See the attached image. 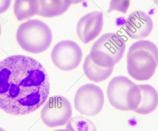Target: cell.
<instances>
[{"label":"cell","instance_id":"obj_1","mask_svg":"<svg viewBox=\"0 0 158 131\" xmlns=\"http://www.w3.org/2000/svg\"><path fill=\"white\" fill-rule=\"evenodd\" d=\"M49 77L32 57L18 55L0 61V108L15 116L32 113L46 102Z\"/></svg>","mask_w":158,"mask_h":131},{"label":"cell","instance_id":"obj_2","mask_svg":"<svg viewBox=\"0 0 158 131\" xmlns=\"http://www.w3.org/2000/svg\"><path fill=\"white\" fill-rule=\"evenodd\" d=\"M127 71L131 77L139 81L150 79L158 65V48L155 44L141 40L133 44L127 56Z\"/></svg>","mask_w":158,"mask_h":131},{"label":"cell","instance_id":"obj_3","mask_svg":"<svg viewBox=\"0 0 158 131\" xmlns=\"http://www.w3.org/2000/svg\"><path fill=\"white\" fill-rule=\"evenodd\" d=\"M16 36L20 47L32 53H40L47 50L53 40L50 27L37 19H30L20 24Z\"/></svg>","mask_w":158,"mask_h":131},{"label":"cell","instance_id":"obj_4","mask_svg":"<svg viewBox=\"0 0 158 131\" xmlns=\"http://www.w3.org/2000/svg\"><path fill=\"white\" fill-rule=\"evenodd\" d=\"M107 94L110 104L121 111H135L141 103L140 87L125 76L112 78L108 85Z\"/></svg>","mask_w":158,"mask_h":131},{"label":"cell","instance_id":"obj_5","mask_svg":"<svg viewBox=\"0 0 158 131\" xmlns=\"http://www.w3.org/2000/svg\"><path fill=\"white\" fill-rule=\"evenodd\" d=\"M125 49L126 43L122 36L109 32L103 34L94 43L89 54L98 66L114 67L123 57Z\"/></svg>","mask_w":158,"mask_h":131},{"label":"cell","instance_id":"obj_6","mask_svg":"<svg viewBox=\"0 0 158 131\" xmlns=\"http://www.w3.org/2000/svg\"><path fill=\"white\" fill-rule=\"evenodd\" d=\"M72 116L71 104L62 95L49 98L41 111L42 120L50 128L63 126L67 124Z\"/></svg>","mask_w":158,"mask_h":131},{"label":"cell","instance_id":"obj_7","mask_svg":"<svg viewBox=\"0 0 158 131\" xmlns=\"http://www.w3.org/2000/svg\"><path fill=\"white\" fill-rule=\"evenodd\" d=\"M105 103L101 88L94 84H86L79 88L74 98L76 109L82 115L94 116L102 110Z\"/></svg>","mask_w":158,"mask_h":131},{"label":"cell","instance_id":"obj_8","mask_svg":"<svg viewBox=\"0 0 158 131\" xmlns=\"http://www.w3.org/2000/svg\"><path fill=\"white\" fill-rule=\"evenodd\" d=\"M82 55L81 49L77 43L65 40L55 45L52 50L51 57L56 67L64 71H70L78 66Z\"/></svg>","mask_w":158,"mask_h":131},{"label":"cell","instance_id":"obj_9","mask_svg":"<svg viewBox=\"0 0 158 131\" xmlns=\"http://www.w3.org/2000/svg\"><path fill=\"white\" fill-rule=\"evenodd\" d=\"M104 24V15L101 11L88 13L82 17L77 25V33L81 40L88 44L100 34Z\"/></svg>","mask_w":158,"mask_h":131},{"label":"cell","instance_id":"obj_10","mask_svg":"<svg viewBox=\"0 0 158 131\" xmlns=\"http://www.w3.org/2000/svg\"><path fill=\"white\" fill-rule=\"evenodd\" d=\"M153 27V20L149 15L143 11H134L127 18L125 32L131 39L141 40L150 35Z\"/></svg>","mask_w":158,"mask_h":131},{"label":"cell","instance_id":"obj_11","mask_svg":"<svg viewBox=\"0 0 158 131\" xmlns=\"http://www.w3.org/2000/svg\"><path fill=\"white\" fill-rule=\"evenodd\" d=\"M37 15L46 18L58 16L65 13L72 4V0H37Z\"/></svg>","mask_w":158,"mask_h":131},{"label":"cell","instance_id":"obj_12","mask_svg":"<svg viewBox=\"0 0 158 131\" xmlns=\"http://www.w3.org/2000/svg\"><path fill=\"white\" fill-rule=\"evenodd\" d=\"M141 91V101L138 108L134 111L140 115H148L155 111L158 105V93L149 84L138 85Z\"/></svg>","mask_w":158,"mask_h":131},{"label":"cell","instance_id":"obj_13","mask_svg":"<svg viewBox=\"0 0 158 131\" xmlns=\"http://www.w3.org/2000/svg\"><path fill=\"white\" fill-rule=\"evenodd\" d=\"M83 68L85 74L89 80L98 82L107 79L112 74L114 67L105 68L98 66L92 60L89 54L85 57Z\"/></svg>","mask_w":158,"mask_h":131},{"label":"cell","instance_id":"obj_14","mask_svg":"<svg viewBox=\"0 0 158 131\" xmlns=\"http://www.w3.org/2000/svg\"><path fill=\"white\" fill-rule=\"evenodd\" d=\"M37 0H15L14 14L19 21L29 19L38 13Z\"/></svg>","mask_w":158,"mask_h":131},{"label":"cell","instance_id":"obj_15","mask_svg":"<svg viewBox=\"0 0 158 131\" xmlns=\"http://www.w3.org/2000/svg\"><path fill=\"white\" fill-rule=\"evenodd\" d=\"M66 129L70 131H97L94 123L83 117H73L67 124Z\"/></svg>","mask_w":158,"mask_h":131},{"label":"cell","instance_id":"obj_16","mask_svg":"<svg viewBox=\"0 0 158 131\" xmlns=\"http://www.w3.org/2000/svg\"><path fill=\"white\" fill-rule=\"evenodd\" d=\"M130 5V0H110L108 13L117 11L123 14H126Z\"/></svg>","mask_w":158,"mask_h":131},{"label":"cell","instance_id":"obj_17","mask_svg":"<svg viewBox=\"0 0 158 131\" xmlns=\"http://www.w3.org/2000/svg\"><path fill=\"white\" fill-rule=\"evenodd\" d=\"M12 0H0V14L6 12L10 7Z\"/></svg>","mask_w":158,"mask_h":131},{"label":"cell","instance_id":"obj_18","mask_svg":"<svg viewBox=\"0 0 158 131\" xmlns=\"http://www.w3.org/2000/svg\"><path fill=\"white\" fill-rule=\"evenodd\" d=\"M84 1L85 0H72V4H77Z\"/></svg>","mask_w":158,"mask_h":131},{"label":"cell","instance_id":"obj_19","mask_svg":"<svg viewBox=\"0 0 158 131\" xmlns=\"http://www.w3.org/2000/svg\"><path fill=\"white\" fill-rule=\"evenodd\" d=\"M53 131H70L69 130L67 129H59V130H55Z\"/></svg>","mask_w":158,"mask_h":131},{"label":"cell","instance_id":"obj_20","mask_svg":"<svg viewBox=\"0 0 158 131\" xmlns=\"http://www.w3.org/2000/svg\"><path fill=\"white\" fill-rule=\"evenodd\" d=\"M153 1L158 6V0H153Z\"/></svg>","mask_w":158,"mask_h":131},{"label":"cell","instance_id":"obj_21","mask_svg":"<svg viewBox=\"0 0 158 131\" xmlns=\"http://www.w3.org/2000/svg\"><path fill=\"white\" fill-rule=\"evenodd\" d=\"M1 34H2V26L0 24V37H1Z\"/></svg>","mask_w":158,"mask_h":131},{"label":"cell","instance_id":"obj_22","mask_svg":"<svg viewBox=\"0 0 158 131\" xmlns=\"http://www.w3.org/2000/svg\"><path fill=\"white\" fill-rule=\"evenodd\" d=\"M0 131H6L5 130H4L3 129H2V128H0Z\"/></svg>","mask_w":158,"mask_h":131}]
</instances>
